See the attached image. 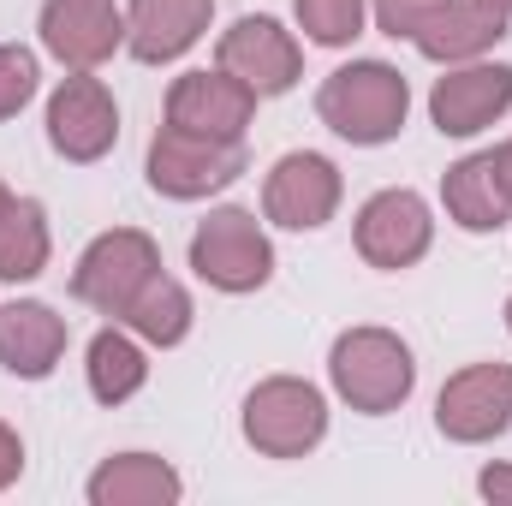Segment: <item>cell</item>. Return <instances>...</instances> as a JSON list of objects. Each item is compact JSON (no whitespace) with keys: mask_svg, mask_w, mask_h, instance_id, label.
I'll return each mask as SVG.
<instances>
[{"mask_svg":"<svg viewBox=\"0 0 512 506\" xmlns=\"http://www.w3.org/2000/svg\"><path fill=\"white\" fill-rule=\"evenodd\" d=\"M316 114L346 143H387V137H399L405 114H411V90L387 60H352L322 84Z\"/></svg>","mask_w":512,"mask_h":506,"instance_id":"cell-1","label":"cell"},{"mask_svg":"<svg viewBox=\"0 0 512 506\" xmlns=\"http://www.w3.org/2000/svg\"><path fill=\"white\" fill-rule=\"evenodd\" d=\"M328 376H334V393L364 411V417H382L393 405L411 399V381H417V364H411V346L387 328H352L334 340L328 352Z\"/></svg>","mask_w":512,"mask_h":506,"instance_id":"cell-2","label":"cell"},{"mask_svg":"<svg viewBox=\"0 0 512 506\" xmlns=\"http://www.w3.org/2000/svg\"><path fill=\"white\" fill-rule=\"evenodd\" d=\"M328 435V405L310 381L268 376L245 399V441L268 459H304Z\"/></svg>","mask_w":512,"mask_h":506,"instance_id":"cell-3","label":"cell"},{"mask_svg":"<svg viewBox=\"0 0 512 506\" xmlns=\"http://www.w3.org/2000/svg\"><path fill=\"white\" fill-rule=\"evenodd\" d=\"M191 268L221 292H256L274 274V245L251 209H215L191 233Z\"/></svg>","mask_w":512,"mask_h":506,"instance_id":"cell-4","label":"cell"},{"mask_svg":"<svg viewBox=\"0 0 512 506\" xmlns=\"http://www.w3.org/2000/svg\"><path fill=\"white\" fill-rule=\"evenodd\" d=\"M245 173V143H227V137H203V131H179L161 126L149 143V185L161 197H209L221 185H233Z\"/></svg>","mask_w":512,"mask_h":506,"instance_id":"cell-5","label":"cell"},{"mask_svg":"<svg viewBox=\"0 0 512 506\" xmlns=\"http://www.w3.org/2000/svg\"><path fill=\"white\" fill-rule=\"evenodd\" d=\"M161 268V251L149 233L137 227H114L102 233L90 251L78 256V274H72V298L102 310V316H126V304L137 298V286Z\"/></svg>","mask_w":512,"mask_h":506,"instance_id":"cell-6","label":"cell"},{"mask_svg":"<svg viewBox=\"0 0 512 506\" xmlns=\"http://www.w3.org/2000/svg\"><path fill=\"white\" fill-rule=\"evenodd\" d=\"M262 209L274 227H292V233H316L334 221L340 209V167L316 149H292L274 161L268 185H262Z\"/></svg>","mask_w":512,"mask_h":506,"instance_id":"cell-7","label":"cell"},{"mask_svg":"<svg viewBox=\"0 0 512 506\" xmlns=\"http://www.w3.org/2000/svg\"><path fill=\"white\" fill-rule=\"evenodd\" d=\"M120 137V108L108 96L102 78L90 72H72L54 96H48V143L66 155V161H102Z\"/></svg>","mask_w":512,"mask_h":506,"instance_id":"cell-8","label":"cell"},{"mask_svg":"<svg viewBox=\"0 0 512 506\" xmlns=\"http://www.w3.org/2000/svg\"><path fill=\"white\" fill-rule=\"evenodd\" d=\"M435 423L447 441H495L512 423V364H471L441 387Z\"/></svg>","mask_w":512,"mask_h":506,"instance_id":"cell-9","label":"cell"},{"mask_svg":"<svg viewBox=\"0 0 512 506\" xmlns=\"http://www.w3.org/2000/svg\"><path fill=\"white\" fill-rule=\"evenodd\" d=\"M251 114H256V90L239 84L233 72H185L167 90V126H179V131H203V137L245 143Z\"/></svg>","mask_w":512,"mask_h":506,"instance_id":"cell-10","label":"cell"},{"mask_svg":"<svg viewBox=\"0 0 512 506\" xmlns=\"http://www.w3.org/2000/svg\"><path fill=\"white\" fill-rule=\"evenodd\" d=\"M429 239H435V221L417 191H376L358 209V256L370 268H411L429 251Z\"/></svg>","mask_w":512,"mask_h":506,"instance_id":"cell-11","label":"cell"},{"mask_svg":"<svg viewBox=\"0 0 512 506\" xmlns=\"http://www.w3.org/2000/svg\"><path fill=\"white\" fill-rule=\"evenodd\" d=\"M120 42H126V12L114 0H48L42 6V48L72 72L102 66Z\"/></svg>","mask_w":512,"mask_h":506,"instance_id":"cell-12","label":"cell"},{"mask_svg":"<svg viewBox=\"0 0 512 506\" xmlns=\"http://www.w3.org/2000/svg\"><path fill=\"white\" fill-rule=\"evenodd\" d=\"M221 72H233L239 84H251L256 96H280V90L298 84L304 54H298V42L274 18H239L221 36Z\"/></svg>","mask_w":512,"mask_h":506,"instance_id":"cell-13","label":"cell"},{"mask_svg":"<svg viewBox=\"0 0 512 506\" xmlns=\"http://www.w3.org/2000/svg\"><path fill=\"white\" fill-rule=\"evenodd\" d=\"M512 108V66H459L429 90V120L441 137H471Z\"/></svg>","mask_w":512,"mask_h":506,"instance_id":"cell-14","label":"cell"},{"mask_svg":"<svg viewBox=\"0 0 512 506\" xmlns=\"http://www.w3.org/2000/svg\"><path fill=\"white\" fill-rule=\"evenodd\" d=\"M215 18V0H131L126 6V42L143 66L179 60Z\"/></svg>","mask_w":512,"mask_h":506,"instance_id":"cell-15","label":"cell"},{"mask_svg":"<svg viewBox=\"0 0 512 506\" xmlns=\"http://www.w3.org/2000/svg\"><path fill=\"white\" fill-rule=\"evenodd\" d=\"M512 18H501L495 6H483V0H441L423 24H417V48L429 54V60H441V66H465V60H477V54H489L501 36H507Z\"/></svg>","mask_w":512,"mask_h":506,"instance_id":"cell-16","label":"cell"},{"mask_svg":"<svg viewBox=\"0 0 512 506\" xmlns=\"http://www.w3.org/2000/svg\"><path fill=\"white\" fill-rule=\"evenodd\" d=\"M66 352V322L36 304V298H18V304H0V364L24 381H42Z\"/></svg>","mask_w":512,"mask_h":506,"instance_id":"cell-17","label":"cell"},{"mask_svg":"<svg viewBox=\"0 0 512 506\" xmlns=\"http://www.w3.org/2000/svg\"><path fill=\"white\" fill-rule=\"evenodd\" d=\"M441 203H447V215L465 233H501L512 203H507V191H501V179H495V155H465L459 167H447Z\"/></svg>","mask_w":512,"mask_h":506,"instance_id":"cell-18","label":"cell"},{"mask_svg":"<svg viewBox=\"0 0 512 506\" xmlns=\"http://www.w3.org/2000/svg\"><path fill=\"white\" fill-rule=\"evenodd\" d=\"M185 495L179 471L155 453H120L90 477V501L96 506H173Z\"/></svg>","mask_w":512,"mask_h":506,"instance_id":"cell-19","label":"cell"},{"mask_svg":"<svg viewBox=\"0 0 512 506\" xmlns=\"http://www.w3.org/2000/svg\"><path fill=\"white\" fill-rule=\"evenodd\" d=\"M120 322H131V334L149 340V346H179V340L191 334V298H185V286H179L173 274L155 268V274L137 286V298L126 304Z\"/></svg>","mask_w":512,"mask_h":506,"instance_id":"cell-20","label":"cell"},{"mask_svg":"<svg viewBox=\"0 0 512 506\" xmlns=\"http://www.w3.org/2000/svg\"><path fill=\"white\" fill-rule=\"evenodd\" d=\"M48 268V215L36 197L0 203V280H36Z\"/></svg>","mask_w":512,"mask_h":506,"instance_id":"cell-21","label":"cell"},{"mask_svg":"<svg viewBox=\"0 0 512 506\" xmlns=\"http://www.w3.org/2000/svg\"><path fill=\"white\" fill-rule=\"evenodd\" d=\"M90 393L102 399V405H126L131 393L149 381V364H143V352H137V340H126L120 328H102L96 340H90Z\"/></svg>","mask_w":512,"mask_h":506,"instance_id":"cell-22","label":"cell"},{"mask_svg":"<svg viewBox=\"0 0 512 506\" xmlns=\"http://www.w3.org/2000/svg\"><path fill=\"white\" fill-rule=\"evenodd\" d=\"M298 24L310 30V42L322 48H346L352 36H364V0H292Z\"/></svg>","mask_w":512,"mask_h":506,"instance_id":"cell-23","label":"cell"},{"mask_svg":"<svg viewBox=\"0 0 512 506\" xmlns=\"http://www.w3.org/2000/svg\"><path fill=\"white\" fill-rule=\"evenodd\" d=\"M36 54L30 48H18V42H6L0 48V120H12L30 96H36Z\"/></svg>","mask_w":512,"mask_h":506,"instance_id":"cell-24","label":"cell"},{"mask_svg":"<svg viewBox=\"0 0 512 506\" xmlns=\"http://www.w3.org/2000/svg\"><path fill=\"white\" fill-rule=\"evenodd\" d=\"M441 0H376V24L387 36H417V24L435 12Z\"/></svg>","mask_w":512,"mask_h":506,"instance_id":"cell-25","label":"cell"},{"mask_svg":"<svg viewBox=\"0 0 512 506\" xmlns=\"http://www.w3.org/2000/svg\"><path fill=\"white\" fill-rule=\"evenodd\" d=\"M18 471H24V441L0 423V489H6V483H18Z\"/></svg>","mask_w":512,"mask_h":506,"instance_id":"cell-26","label":"cell"},{"mask_svg":"<svg viewBox=\"0 0 512 506\" xmlns=\"http://www.w3.org/2000/svg\"><path fill=\"white\" fill-rule=\"evenodd\" d=\"M477 489H483L489 501H501V506H507V501H512V465H489V471L477 477Z\"/></svg>","mask_w":512,"mask_h":506,"instance_id":"cell-27","label":"cell"},{"mask_svg":"<svg viewBox=\"0 0 512 506\" xmlns=\"http://www.w3.org/2000/svg\"><path fill=\"white\" fill-rule=\"evenodd\" d=\"M489 155H495V179H501V191H507V203H512V137L501 149H489Z\"/></svg>","mask_w":512,"mask_h":506,"instance_id":"cell-28","label":"cell"},{"mask_svg":"<svg viewBox=\"0 0 512 506\" xmlns=\"http://www.w3.org/2000/svg\"><path fill=\"white\" fill-rule=\"evenodd\" d=\"M483 6H495V12H501V18H512V0H483Z\"/></svg>","mask_w":512,"mask_h":506,"instance_id":"cell-29","label":"cell"},{"mask_svg":"<svg viewBox=\"0 0 512 506\" xmlns=\"http://www.w3.org/2000/svg\"><path fill=\"white\" fill-rule=\"evenodd\" d=\"M507 328H512V298H507Z\"/></svg>","mask_w":512,"mask_h":506,"instance_id":"cell-30","label":"cell"},{"mask_svg":"<svg viewBox=\"0 0 512 506\" xmlns=\"http://www.w3.org/2000/svg\"><path fill=\"white\" fill-rule=\"evenodd\" d=\"M0 203H6V185H0Z\"/></svg>","mask_w":512,"mask_h":506,"instance_id":"cell-31","label":"cell"}]
</instances>
